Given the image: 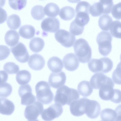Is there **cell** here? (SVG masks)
<instances>
[{"instance_id":"1","label":"cell","mask_w":121,"mask_h":121,"mask_svg":"<svg viewBox=\"0 0 121 121\" xmlns=\"http://www.w3.org/2000/svg\"><path fill=\"white\" fill-rule=\"evenodd\" d=\"M79 94L77 90L64 85L57 90L54 101L55 104L61 106L66 104L69 105L73 102L79 99Z\"/></svg>"},{"instance_id":"2","label":"cell","mask_w":121,"mask_h":121,"mask_svg":"<svg viewBox=\"0 0 121 121\" xmlns=\"http://www.w3.org/2000/svg\"><path fill=\"white\" fill-rule=\"evenodd\" d=\"M74 52L79 62L85 63L91 58L92 51L87 42L83 38L77 39L73 46Z\"/></svg>"},{"instance_id":"3","label":"cell","mask_w":121,"mask_h":121,"mask_svg":"<svg viewBox=\"0 0 121 121\" xmlns=\"http://www.w3.org/2000/svg\"><path fill=\"white\" fill-rule=\"evenodd\" d=\"M36 98L39 101L44 104H48L53 101V94L50 85L45 81H41L35 86Z\"/></svg>"},{"instance_id":"4","label":"cell","mask_w":121,"mask_h":121,"mask_svg":"<svg viewBox=\"0 0 121 121\" xmlns=\"http://www.w3.org/2000/svg\"><path fill=\"white\" fill-rule=\"evenodd\" d=\"M89 70L94 73H108L113 67V63L109 58L104 57L99 59H91L88 64Z\"/></svg>"},{"instance_id":"5","label":"cell","mask_w":121,"mask_h":121,"mask_svg":"<svg viewBox=\"0 0 121 121\" xmlns=\"http://www.w3.org/2000/svg\"><path fill=\"white\" fill-rule=\"evenodd\" d=\"M112 39V35L108 31H101L97 35L96 41L98 45L99 52L103 56H107L111 52Z\"/></svg>"},{"instance_id":"6","label":"cell","mask_w":121,"mask_h":121,"mask_svg":"<svg viewBox=\"0 0 121 121\" xmlns=\"http://www.w3.org/2000/svg\"><path fill=\"white\" fill-rule=\"evenodd\" d=\"M56 40L62 46L67 48L72 47L76 40L75 36L69 32L60 29L55 34Z\"/></svg>"},{"instance_id":"7","label":"cell","mask_w":121,"mask_h":121,"mask_svg":"<svg viewBox=\"0 0 121 121\" xmlns=\"http://www.w3.org/2000/svg\"><path fill=\"white\" fill-rule=\"evenodd\" d=\"M43 109V104L39 101H35L26 106L24 112V116L29 120H36L41 114Z\"/></svg>"},{"instance_id":"8","label":"cell","mask_w":121,"mask_h":121,"mask_svg":"<svg viewBox=\"0 0 121 121\" xmlns=\"http://www.w3.org/2000/svg\"><path fill=\"white\" fill-rule=\"evenodd\" d=\"M63 111L62 106L55 103L44 109L41 114V117L45 121H51L60 116Z\"/></svg>"},{"instance_id":"9","label":"cell","mask_w":121,"mask_h":121,"mask_svg":"<svg viewBox=\"0 0 121 121\" xmlns=\"http://www.w3.org/2000/svg\"><path fill=\"white\" fill-rule=\"evenodd\" d=\"M18 93L21 98V104L22 105H28L35 102L36 98L32 93V89L29 84L20 86Z\"/></svg>"},{"instance_id":"10","label":"cell","mask_w":121,"mask_h":121,"mask_svg":"<svg viewBox=\"0 0 121 121\" xmlns=\"http://www.w3.org/2000/svg\"><path fill=\"white\" fill-rule=\"evenodd\" d=\"M90 83L93 88L99 89L113 82L111 78L101 73L94 74L90 79Z\"/></svg>"},{"instance_id":"11","label":"cell","mask_w":121,"mask_h":121,"mask_svg":"<svg viewBox=\"0 0 121 121\" xmlns=\"http://www.w3.org/2000/svg\"><path fill=\"white\" fill-rule=\"evenodd\" d=\"M10 49L14 56L18 62L23 63L28 61L30 55L26 47L23 43L19 42Z\"/></svg>"},{"instance_id":"12","label":"cell","mask_w":121,"mask_h":121,"mask_svg":"<svg viewBox=\"0 0 121 121\" xmlns=\"http://www.w3.org/2000/svg\"><path fill=\"white\" fill-rule=\"evenodd\" d=\"M87 99L86 98H82L72 102L69 105L71 114L77 117L81 116L85 114Z\"/></svg>"},{"instance_id":"13","label":"cell","mask_w":121,"mask_h":121,"mask_svg":"<svg viewBox=\"0 0 121 121\" xmlns=\"http://www.w3.org/2000/svg\"><path fill=\"white\" fill-rule=\"evenodd\" d=\"M43 31L51 33H55L60 28V22L57 18L48 17L44 19L41 24Z\"/></svg>"},{"instance_id":"14","label":"cell","mask_w":121,"mask_h":121,"mask_svg":"<svg viewBox=\"0 0 121 121\" xmlns=\"http://www.w3.org/2000/svg\"><path fill=\"white\" fill-rule=\"evenodd\" d=\"M65 73L62 71L58 73H52L49 75L48 82L52 87L57 89L63 86L66 80Z\"/></svg>"},{"instance_id":"15","label":"cell","mask_w":121,"mask_h":121,"mask_svg":"<svg viewBox=\"0 0 121 121\" xmlns=\"http://www.w3.org/2000/svg\"><path fill=\"white\" fill-rule=\"evenodd\" d=\"M100 106L97 101L88 99L85 114L89 118L95 119L99 116L101 111Z\"/></svg>"},{"instance_id":"16","label":"cell","mask_w":121,"mask_h":121,"mask_svg":"<svg viewBox=\"0 0 121 121\" xmlns=\"http://www.w3.org/2000/svg\"><path fill=\"white\" fill-rule=\"evenodd\" d=\"M63 61L65 68L71 71L76 70L79 65V61L76 56L73 53L66 54L63 57Z\"/></svg>"},{"instance_id":"17","label":"cell","mask_w":121,"mask_h":121,"mask_svg":"<svg viewBox=\"0 0 121 121\" xmlns=\"http://www.w3.org/2000/svg\"><path fill=\"white\" fill-rule=\"evenodd\" d=\"M30 67L35 70H39L43 68L45 61L43 57L41 55L33 54L30 56L28 62Z\"/></svg>"},{"instance_id":"18","label":"cell","mask_w":121,"mask_h":121,"mask_svg":"<svg viewBox=\"0 0 121 121\" xmlns=\"http://www.w3.org/2000/svg\"><path fill=\"white\" fill-rule=\"evenodd\" d=\"M15 106L11 101L3 97L0 98V113L3 115H10L14 112Z\"/></svg>"},{"instance_id":"19","label":"cell","mask_w":121,"mask_h":121,"mask_svg":"<svg viewBox=\"0 0 121 121\" xmlns=\"http://www.w3.org/2000/svg\"><path fill=\"white\" fill-rule=\"evenodd\" d=\"M47 64L49 69L53 73L60 72L63 67L62 60L56 56L50 58L48 61Z\"/></svg>"},{"instance_id":"20","label":"cell","mask_w":121,"mask_h":121,"mask_svg":"<svg viewBox=\"0 0 121 121\" xmlns=\"http://www.w3.org/2000/svg\"><path fill=\"white\" fill-rule=\"evenodd\" d=\"M114 83L108 85L99 89V95L100 98L105 100H109L112 99L114 92Z\"/></svg>"},{"instance_id":"21","label":"cell","mask_w":121,"mask_h":121,"mask_svg":"<svg viewBox=\"0 0 121 121\" xmlns=\"http://www.w3.org/2000/svg\"><path fill=\"white\" fill-rule=\"evenodd\" d=\"M19 36L16 30H9L5 34L4 40L6 43L9 46L13 47L16 45L18 42Z\"/></svg>"},{"instance_id":"22","label":"cell","mask_w":121,"mask_h":121,"mask_svg":"<svg viewBox=\"0 0 121 121\" xmlns=\"http://www.w3.org/2000/svg\"><path fill=\"white\" fill-rule=\"evenodd\" d=\"M77 89L81 95L86 97L89 96L93 90L90 82L86 80L82 81L78 84Z\"/></svg>"},{"instance_id":"23","label":"cell","mask_w":121,"mask_h":121,"mask_svg":"<svg viewBox=\"0 0 121 121\" xmlns=\"http://www.w3.org/2000/svg\"><path fill=\"white\" fill-rule=\"evenodd\" d=\"M19 34L23 38L30 39L34 37L35 33V30L32 26L25 25L22 26L19 30Z\"/></svg>"},{"instance_id":"24","label":"cell","mask_w":121,"mask_h":121,"mask_svg":"<svg viewBox=\"0 0 121 121\" xmlns=\"http://www.w3.org/2000/svg\"><path fill=\"white\" fill-rule=\"evenodd\" d=\"M31 78L30 73L28 71L22 70L17 74L16 79L19 85H24L27 84L30 81Z\"/></svg>"},{"instance_id":"25","label":"cell","mask_w":121,"mask_h":121,"mask_svg":"<svg viewBox=\"0 0 121 121\" xmlns=\"http://www.w3.org/2000/svg\"><path fill=\"white\" fill-rule=\"evenodd\" d=\"M44 42L42 38L35 37L30 42L29 47L30 49L34 52H39L41 51L44 46Z\"/></svg>"},{"instance_id":"26","label":"cell","mask_w":121,"mask_h":121,"mask_svg":"<svg viewBox=\"0 0 121 121\" xmlns=\"http://www.w3.org/2000/svg\"><path fill=\"white\" fill-rule=\"evenodd\" d=\"M59 15L61 18L65 21L72 19L75 15L74 9L70 6H64L60 10Z\"/></svg>"},{"instance_id":"27","label":"cell","mask_w":121,"mask_h":121,"mask_svg":"<svg viewBox=\"0 0 121 121\" xmlns=\"http://www.w3.org/2000/svg\"><path fill=\"white\" fill-rule=\"evenodd\" d=\"M60 9L58 6L55 3H49L46 5L44 7V12L47 16L54 17L57 16Z\"/></svg>"},{"instance_id":"28","label":"cell","mask_w":121,"mask_h":121,"mask_svg":"<svg viewBox=\"0 0 121 121\" xmlns=\"http://www.w3.org/2000/svg\"><path fill=\"white\" fill-rule=\"evenodd\" d=\"M112 22V18L108 14H104L101 16L98 20L99 26L102 30L108 31Z\"/></svg>"},{"instance_id":"29","label":"cell","mask_w":121,"mask_h":121,"mask_svg":"<svg viewBox=\"0 0 121 121\" xmlns=\"http://www.w3.org/2000/svg\"><path fill=\"white\" fill-rule=\"evenodd\" d=\"M100 116L103 121H115L117 114L115 110L110 108H106L101 111Z\"/></svg>"},{"instance_id":"30","label":"cell","mask_w":121,"mask_h":121,"mask_svg":"<svg viewBox=\"0 0 121 121\" xmlns=\"http://www.w3.org/2000/svg\"><path fill=\"white\" fill-rule=\"evenodd\" d=\"M7 23L8 27L10 29L16 30L20 26L21 21L19 16L16 14H12L8 17Z\"/></svg>"},{"instance_id":"31","label":"cell","mask_w":121,"mask_h":121,"mask_svg":"<svg viewBox=\"0 0 121 121\" xmlns=\"http://www.w3.org/2000/svg\"><path fill=\"white\" fill-rule=\"evenodd\" d=\"M109 30L113 36L121 39V22L117 20L113 21L110 26Z\"/></svg>"},{"instance_id":"32","label":"cell","mask_w":121,"mask_h":121,"mask_svg":"<svg viewBox=\"0 0 121 121\" xmlns=\"http://www.w3.org/2000/svg\"><path fill=\"white\" fill-rule=\"evenodd\" d=\"M89 14L85 12H81L76 13L74 20L78 25L84 26L89 22L90 18Z\"/></svg>"},{"instance_id":"33","label":"cell","mask_w":121,"mask_h":121,"mask_svg":"<svg viewBox=\"0 0 121 121\" xmlns=\"http://www.w3.org/2000/svg\"><path fill=\"white\" fill-rule=\"evenodd\" d=\"M43 8V6L39 5H35L32 8L31 13L34 19L37 20H40L44 17L45 14Z\"/></svg>"},{"instance_id":"34","label":"cell","mask_w":121,"mask_h":121,"mask_svg":"<svg viewBox=\"0 0 121 121\" xmlns=\"http://www.w3.org/2000/svg\"><path fill=\"white\" fill-rule=\"evenodd\" d=\"M89 12L93 17L98 16L103 14V8L100 0L94 3L90 6Z\"/></svg>"},{"instance_id":"35","label":"cell","mask_w":121,"mask_h":121,"mask_svg":"<svg viewBox=\"0 0 121 121\" xmlns=\"http://www.w3.org/2000/svg\"><path fill=\"white\" fill-rule=\"evenodd\" d=\"M12 91L11 85L5 82L0 83V97H6L10 95Z\"/></svg>"},{"instance_id":"36","label":"cell","mask_w":121,"mask_h":121,"mask_svg":"<svg viewBox=\"0 0 121 121\" xmlns=\"http://www.w3.org/2000/svg\"><path fill=\"white\" fill-rule=\"evenodd\" d=\"M4 70L9 74H16L19 70L18 66L13 62H9L5 63L3 67Z\"/></svg>"},{"instance_id":"37","label":"cell","mask_w":121,"mask_h":121,"mask_svg":"<svg viewBox=\"0 0 121 121\" xmlns=\"http://www.w3.org/2000/svg\"><path fill=\"white\" fill-rule=\"evenodd\" d=\"M90 4L88 2L86 1H80L78 3L75 8V11L76 13L81 12L90 13L89 10Z\"/></svg>"},{"instance_id":"38","label":"cell","mask_w":121,"mask_h":121,"mask_svg":"<svg viewBox=\"0 0 121 121\" xmlns=\"http://www.w3.org/2000/svg\"><path fill=\"white\" fill-rule=\"evenodd\" d=\"M84 29V27L78 25L74 20L70 23L69 30L71 33L74 35H78L82 34Z\"/></svg>"},{"instance_id":"39","label":"cell","mask_w":121,"mask_h":121,"mask_svg":"<svg viewBox=\"0 0 121 121\" xmlns=\"http://www.w3.org/2000/svg\"><path fill=\"white\" fill-rule=\"evenodd\" d=\"M112 78L115 83L121 85V61L118 64L116 68L113 72Z\"/></svg>"},{"instance_id":"40","label":"cell","mask_w":121,"mask_h":121,"mask_svg":"<svg viewBox=\"0 0 121 121\" xmlns=\"http://www.w3.org/2000/svg\"><path fill=\"white\" fill-rule=\"evenodd\" d=\"M26 0H9L10 6L15 10L21 9L26 6Z\"/></svg>"},{"instance_id":"41","label":"cell","mask_w":121,"mask_h":121,"mask_svg":"<svg viewBox=\"0 0 121 121\" xmlns=\"http://www.w3.org/2000/svg\"><path fill=\"white\" fill-rule=\"evenodd\" d=\"M104 9V14H108L111 13L113 5L112 0H100Z\"/></svg>"},{"instance_id":"42","label":"cell","mask_w":121,"mask_h":121,"mask_svg":"<svg viewBox=\"0 0 121 121\" xmlns=\"http://www.w3.org/2000/svg\"><path fill=\"white\" fill-rule=\"evenodd\" d=\"M111 13L113 17L117 19H121V2L114 5Z\"/></svg>"},{"instance_id":"43","label":"cell","mask_w":121,"mask_h":121,"mask_svg":"<svg viewBox=\"0 0 121 121\" xmlns=\"http://www.w3.org/2000/svg\"><path fill=\"white\" fill-rule=\"evenodd\" d=\"M10 51L7 46L0 45V60H3L7 58L10 54Z\"/></svg>"},{"instance_id":"44","label":"cell","mask_w":121,"mask_h":121,"mask_svg":"<svg viewBox=\"0 0 121 121\" xmlns=\"http://www.w3.org/2000/svg\"><path fill=\"white\" fill-rule=\"evenodd\" d=\"M110 101L116 104L121 103V91L118 89H114L113 95Z\"/></svg>"},{"instance_id":"45","label":"cell","mask_w":121,"mask_h":121,"mask_svg":"<svg viewBox=\"0 0 121 121\" xmlns=\"http://www.w3.org/2000/svg\"><path fill=\"white\" fill-rule=\"evenodd\" d=\"M115 111L117 114L115 121H121V104H119L116 107Z\"/></svg>"},{"instance_id":"46","label":"cell","mask_w":121,"mask_h":121,"mask_svg":"<svg viewBox=\"0 0 121 121\" xmlns=\"http://www.w3.org/2000/svg\"><path fill=\"white\" fill-rule=\"evenodd\" d=\"M0 23H2L6 20L7 14L6 11L2 8H0Z\"/></svg>"},{"instance_id":"47","label":"cell","mask_w":121,"mask_h":121,"mask_svg":"<svg viewBox=\"0 0 121 121\" xmlns=\"http://www.w3.org/2000/svg\"><path fill=\"white\" fill-rule=\"evenodd\" d=\"M1 77L0 83L6 82L8 78V75L3 70L0 71Z\"/></svg>"},{"instance_id":"48","label":"cell","mask_w":121,"mask_h":121,"mask_svg":"<svg viewBox=\"0 0 121 121\" xmlns=\"http://www.w3.org/2000/svg\"><path fill=\"white\" fill-rule=\"evenodd\" d=\"M39 121L38 120L36 119L34 120L33 121Z\"/></svg>"},{"instance_id":"49","label":"cell","mask_w":121,"mask_h":121,"mask_svg":"<svg viewBox=\"0 0 121 121\" xmlns=\"http://www.w3.org/2000/svg\"><path fill=\"white\" fill-rule=\"evenodd\" d=\"M120 60H121V54L120 56Z\"/></svg>"},{"instance_id":"50","label":"cell","mask_w":121,"mask_h":121,"mask_svg":"<svg viewBox=\"0 0 121 121\" xmlns=\"http://www.w3.org/2000/svg\"></svg>"}]
</instances>
